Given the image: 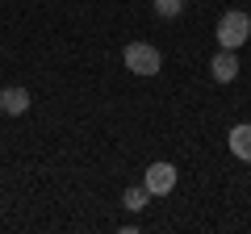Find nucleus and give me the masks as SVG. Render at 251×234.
Wrapping results in <instances>:
<instances>
[{"label": "nucleus", "mask_w": 251, "mask_h": 234, "mask_svg": "<svg viewBox=\"0 0 251 234\" xmlns=\"http://www.w3.org/2000/svg\"><path fill=\"white\" fill-rule=\"evenodd\" d=\"M247 38H251V17L247 13H239V9L222 13V21H218V46L222 50H239Z\"/></svg>", "instance_id": "f257e3e1"}, {"label": "nucleus", "mask_w": 251, "mask_h": 234, "mask_svg": "<svg viewBox=\"0 0 251 234\" xmlns=\"http://www.w3.org/2000/svg\"><path fill=\"white\" fill-rule=\"evenodd\" d=\"M147 201H151V192H147V188H126L122 205L130 209V213H138V209H147Z\"/></svg>", "instance_id": "0eeeda50"}, {"label": "nucleus", "mask_w": 251, "mask_h": 234, "mask_svg": "<svg viewBox=\"0 0 251 234\" xmlns=\"http://www.w3.org/2000/svg\"><path fill=\"white\" fill-rule=\"evenodd\" d=\"M180 9H184V0H155V13L159 17H180Z\"/></svg>", "instance_id": "6e6552de"}, {"label": "nucleus", "mask_w": 251, "mask_h": 234, "mask_svg": "<svg viewBox=\"0 0 251 234\" xmlns=\"http://www.w3.org/2000/svg\"><path fill=\"white\" fill-rule=\"evenodd\" d=\"M209 71H214L218 84H230L234 75H239V59H234V50H218L214 63H209Z\"/></svg>", "instance_id": "20e7f679"}, {"label": "nucleus", "mask_w": 251, "mask_h": 234, "mask_svg": "<svg viewBox=\"0 0 251 234\" xmlns=\"http://www.w3.org/2000/svg\"><path fill=\"white\" fill-rule=\"evenodd\" d=\"M226 142H230V155L243 163H251V126L243 121V126H234L230 134H226Z\"/></svg>", "instance_id": "39448f33"}, {"label": "nucleus", "mask_w": 251, "mask_h": 234, "mask_svg": "<svg viewBox=\"0 0 251 234\" xmlns=\"http://www.w3.org/2000/svg\"><path fill=\"white\" fill-rule=\"evenodd\" d=\"M143 188L151 192V197H168L172 188H176V167H172V163H151V167L143 171Z\"/></svg>", "instance_id": "7ed1b4c3"}, {"label": "nucleus", "mask_w": 251, "mask_h": 234, "mask_svg": "<svg viewBox=\"0 0 251 234\" xmlns=\"http://www.w3.org/2000/svg\"><path fill=\"white\" fill-rule=\"evenodd\" d=\"M0 109H4L9 117H21L29 109V92L25 88H4V92H0Z\"/></svg>", "instance_id": "423d86ee"}, {"label": "nucleus", "mask_w": 251, "mask_h": 234, "mask_svg": "<svg viewBox=\"0 0 251 234\" xmlns=\"http://www.w3.org/2000/svg\"><path fill=\"white\" fill-rule=\"evenodd\" d=\"M126 67H130L134 75H159V67H163L159 46H151V42H130V46H126Z\"/></svg>", "instance_id": "f03ea898"}]
</instances>
